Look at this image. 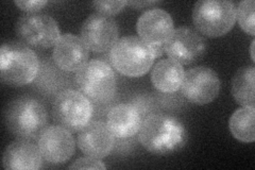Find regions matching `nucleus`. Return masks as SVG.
<instances>
[{"instance_id":"nucleus-1","label":"nucleus","mask_w":255,"mask_h":170,"mask_svg":"<svg viewBox=\"0 0 255 170\" xmlns=\"http://www.w3.org/2000/svg\"><path fill=\"white\" fill-rule=\"evenodd\" d=\"M3 121L14 136L36 141L48 128V113L39 100L30 96H20L5 105Z\"/></svg>"},{"instance_id":"nucleus-2","label":"nucleus","mask_w":255,"mask_h":170,"mask_svg":"<svg viewBox=\"0 0 255 170\" xmlns=\"http://www.w3.org/2000/svg\"><path fill=\"white\" fill-rule=\"evenodd\" d=\"M138 136L143 148L158 156L170 155L180 150L187 139L181 121L163 114L150 115L143 120Z\"/></svg>"},{"instance_id":"nucleus-3","label":"nucleus","mask_w":255,"mask_h":170,"mask_svg":"<svg viewBox=\"0 0 255 170\" xmlns=\"http://www.w3.org/2000/svg\"><path fill=\"white\" fill-rule=\"evenodd\" d=\"M37 54L19 42H7L0 49V74L2 82L22 86L31 83L37 76Z\"/></svg>"},{"instance_id":"nucleus-4","label":"nucleus","mask_w":255,"mask_h":170,"mask_svg":"<svg viewBox=\"0 0 255 170\" xmlns=\"http://www.w3.org/2000/svg\"><path fill=\"white\" fill-rule=\"evenodd\" d=\"M155 53L147 43L136 36H126L112 48L110 59L113 67L127 77L146 75L152 67Z\"/></svg>"},{"instance_id":"nucleus-5","label":"nucleus","mask_w":255,"mask_h":170,"mask_svg":"<svg viewBox=\"0 0 255 170\" xmlns=\"http://www.w3.org/2000/svg\"><path fill=\"white\" fill-rule=\"evenodd\" d=\"M193 20L200 33L210 37L223 36L235 25V4L226 0H201L194 6Z\"/></svg>"},{"instance_id":"nucleus-6","label":"nucleus","mask_w":255,"mask_h":170,"mask_svg":"<svg viewBox=\"0 0 255 170\" xmlns=\"http://www.w3.org/2000/svg\"><path fill=\"white\" fill-rule=\"evenodd\" d=\"M76 82L95 103H108L116 94V77L109 64L100 60L87 62L77 71Z\"/></svg>"},{"instance_id":"nucleus-7","label":"nucleus","mask_w":255,"mask_h":170,"mask_svg":"<svg viewBox=\"0 0 255 170\" xmlns=\"http://www.w3.org/2000/svg\"><path fill=\"white\" fill-rule=\"evenodd\" d=\"M93 105L87 97L75 90L61 92L54 100L52 116L59 126L71 133L80 132L90 123Z\"/></svg>"},{"instance_id":"nucleus-8","label":"nucleus","mask_w":255,"mask_h":170,"mask_svg":"<svg viewBox=\"0 0 255 170\" xmlns=\"http://www.w3.org/2000/svg\"><path fill=\"white\" fill-rule=\"evenodd\" d=\"M16 36L20 42L36 48L55 46L61 37V31L51 16L37 13L21 15L15 25Z\"/></svg>"},{"instance_id":"nucleus-9","label":"nucleus","mask_w":255,"mask_h":170,"mask_svg":"<svg viewBox=\"0 0 255 170\" xmlns=\"http://www.w3.org/2000/svg\"><path fill=\"white\" fill-rule=\"evenodd\" d=\"M137 33L143 42L152 47L159 58L173 32V20L169 13L162 9H151L142 13L137 21Z\"/></svg>"},{"instance_id":"nucleus-10","label":"nucleus","mask_w":255,"mask_h":170,"mask_svg":"<svg viewBox=\"0 0 255 170\" xmlns=\"http://www.w3.org/2000/svg\"><path fill=\"white\" fill-rule=\"evenodd\" d=\"M183 96L195 104L204 105L213 102L220 92V80L212 68L198 66L184 75L181 85Z\"/></svg>"},{"instance_id":"nucleus-11","label":"nucleus","mask_w":255,"mask_h":170,"mask_svg":"<svg viewBox=\"0 0 255 170\" xmlns=\"http://www.w3.org/2000/svg\"><path fill=\"white\" fill-rule=\"evenodd\" d=\"M118 26L110 16L94 13L83 22L81 38L94 52L101 53L112 50L118 42Z\"/></svg>"},{"instance_id":"nucleus-12","label":"nucleus","mask_w":255,"mask_h":170,"mask_svg":"<svg viewBox=\"0 0 255 170\" xmlns=\"http://www.w3.org/2000/svg\"><path fill=\"white\" fill-rule=\"evenodd\" d=\"M205 39L190 28H178L173 30L170 38L165 46V52L169 59L189 65L200 60L205 54Z\"/></svg>"},{"instance_id":"nucleus-13","label":"nucleus","mask_w":255,"mask_h":170,"mask_svg":"<svg viewBox=\"0 0 255 170\" xmlns=\"http://www.w3.org/2000/svg\"><path fill=\"white\" fill-rule=\"evenodd\" d=\"M38 148L43 159L50 164L66 163L74 156L76 143L67 129L61 126L48 127L38 140Z\"/></svg>"},{"instance_id":"nucleus-14","label":"nucleus","mask_w":255,"mask_h":170,"mask_svg":"<svg viewBox=\"0 0 255 170\" xmlns=\"http://www.w3.org/2000/svg\"><path fill=\"white\" fill-rule=\"evenodd\" d=\"M115 136L102 121H90L78 136V146L85 156L103 159L112 152Z\"/></svg>"},{"instance_id":"nucleus-15","label":"nucleus","mask_w":255,"mask_h":170,"mask_svg":"<svg viewBox=\"0 0 255 170\" xmlns=\"http://www.w3.org/2000/svg\"><path fill=\"white\" fill-rule=\"evenodd\" d=\"M90 49L82 38L74 34H64L53 49V61L64 71H78L87 63Z\"/></svg>"},{"instance_id":"nucleus-16","label":"nucleus","mask_w":255,"mask_h":170,"mask_svg":"<svg viewBox=\"0 0 255 170\" xmlns=\"http://www.w3.org/2000/svg\"><path fill=\"white\" fill-rule=\"evenodd\" d=\"M42 153L31 141L17 140L7 146L2 158L3 168L11 170H37L42 167Z\"/></svg>"},{"instance_id":"nucleus-17","label":"nucleus","mask_w":255,"mask_h":170,"mask_svg":"<svg viewBox=\"0 0 255 170\" xmlns=\"http://www.w3.org/2000/svg\"><path fill=\"white\" fill-rule=\"evenodd\" d=\"M107 125L118 139H127L139 132L141 116L136 107L132 104H118L108 113Z\"/></svg>"},{"instance_id":"nucleus-18","label":"nucleus","mask_w":255,"mask_h":170,"mask_svg":"<svg viewBox=\"0 0 255 170\" xmlns=\"http://www.w3.org/2000/svg\"><path fill=\"white\" fill-rule=\"evenodd\" d=\"M184 68L171 59L159 61L151 72V82L157 91L170 94L179 91L184 79Z\"/></svg>"},{"instance_id":"nucleus-19","label":"nucleus","mask_w":255,"mask_h":170,"mask_svg":"<svg viewBox=\"0 0 255 170\" xmlns=\"http://www.w3.org/2000/svg\"><path fill=\"white\" fill-rule=\"evenodd\" d=\"M254 79L255 68L253 66L238 69L232 79V95L243 107L254 108Z\"/></svg>"},{"instance_id":"nucleus-20","label":"nucleus","mask_w":255,"mask_h":170,"mask_svg":"<svg viewBox=\"0 0 255 170\" xmlns=\"http://www.w3.org/2000/svg\"><path fill=\"white\" fill-rule=\"evenodd\" d=\"M255 108L244 107L238 109L230 119V131L236 140L243 143H253Z\"/></svg>"},{"instance_id":"nucleus-21","label":"nucleus","mask_w":255,"mask_h":170,"mask_svg":"<svg viewBox=\"0 0 255 170\" xmlns=\"http://www.w3.org/2000/svg\"><path fill=\"white\" fill-rule=\"evenodd\" d=\"M255 2L253 0H244L239 2L238 9H236V17L241 28L250 35L255 34Z\"/></svg>"},{"instance_id":"nucleus-22","label":"nucleus","mask_w":255,"mask_h":170,"mask_svg":"<svg viewBox=\"0 0 255 170\" xmlns=\"http://www.w3.org/2000/svg\"><path fill=\"white\" fill-rule=\"evenodd\" d=\"M92 4L100 14L112 16L122 12L127 1H94Z\"/></svg>"},{"instance_id":"nucleus-23","label":"nucleus","mask_w":255,"mask_h":170,"mask_svg":"<svg viewBox=\"0 0 255 170\" xmlns=\"http://www.w3.org/2000/svg\"><path fill=\"white\" fill-rule=\"evenodd\" d=\"M69 169H107V166L96 158L87 157L77 160Z\"/></svg>"},{"instance_id":"nucleus-24","label":"nucleus","mask_w":255,"mask_h":170,"mask_svg":"<svg viewBox=\"0 0 255 170\" xmlns=\"http://www.w3.org/2000/svg\"><path fill=\"white\" fill-rule=\"evenodd\" d=\"M16 5H17L20 10L26 11L29 13H34L39 10H42L43 7L47 4V1H38V0H34V1H15L14 2Z\"/></svg>"},{"instance_id":"nucleus-25","label":"nucleus","mask_w":255,"mask_h":170,"mask_svg":"<svg viewBox=\"0 0 255 170\" xmlns=\"http://www.w3.org/2000/svg\"><path fill=\"white\" fill-rule=\"evenodd\" d=\"M254 43H255V40H253V42H252V45H251V58H252V60L253 61H255L254 60Z\"/></svg>"}]
</instances>
